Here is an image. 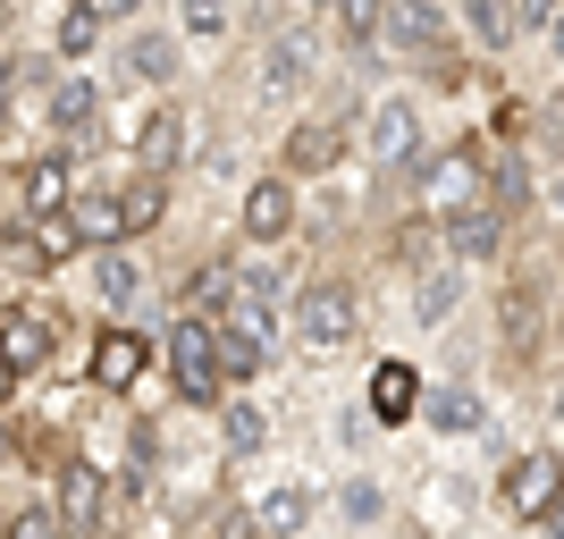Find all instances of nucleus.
Here are the masks:
<instances>
[{
    "mask_svg": "<svg viewBox=\"0 0 564 539\" xmlns=\"http://www.w3.org/2000/svg\"><path fill=\"white\" fill-rule=\"evenodd\" d=\"M404 177H413V212H438V219L471 212V203H489V152H480L471 136H464V143H438V152H422Z\"/></svg>",
    "mask_w": 564,
    "mask_h": 539,
    "instance_id": "1",
    "label": "nucleus"
},
{
    "mask_svg": "<svg viewBox=\"0 0 564 539\" xmlns=\"http://www.w3.org/2000/svg\"><path fill=\"white\" fill-rule=\"evenodd\" d=\"M286 328H295L312 354H337V346L362 337V295H354L346 279H304L295 304H286Z\"/></svg>",
    "mask_w": 564,
    "mask_h": 539,
    "instance_id": "2",
    "label": "nucleus"
},
{
    "mask_svg": "<svg viewBox=\"0 0 564 539\" xmlns=\"http://www.w3.org/2000/svg\"><path fill=\"white\" fill-rule=\"evenodd\" d=\"M547 328H556V304H547L540 279H506L497 287V354H506V371H531L547 354Z\"/></svg>",
    "mask_w": 564,
    "mask_h": 539,
    "instance_id": "3",
    "label": "nucleus"
},
{
    "mask_svg": "<svg viewBox=\"0 0 564 539\" xmlns=\"http://www.w3.org/2000/svg\"><path fill=\"white\" fill-rule=\"evenodd\" d=\"M169 379H177V397H186V405H219V397H228V379H219V321H212V312L169 321Z\"/></svg>",
    "mask_w": 564,
    "mask_h": 539,
    "instance_id": "4",
    "label": "nucleus"
},
{
    "mask_svg": "<svg viewBox=\"0 0 564 539\" xmlns=\"http://www.w3.org/2000/svg\"><path fill=\"white\" fill-rule=\"evenodd\" d=\"M497 497H506V515H514V522H547L564 506V455H556V446H522V455H506Z\"/></svg>",
    "mask_w": 564,
    "mask_h": 539,
    "instance_id": "5",
    "label": "nucleus"
},
{
    "mask_svg": "<svg viewBox=\"0 0 564 539\" xmlns=\"http://www.w3.org/2000/svg\"><path fill=\"white\" fill-rule=\"evenodd\" d=\"M354 143H362L379 169H413L430 152V143H422V101H413V94H379L371 110H362V136H354Z\"/></svg>",
    "mask_w": 564,
    "mask_h": 539,
    "instance_id": "6",
    "label": "nucleus"
},
{
    "mask_svg": "<svg viewBox=\"0 0 564 539\" xmlns=\"http://www.w3.org/2000/svg\"><path fill=\"white\" fill-rule=\"evenodd\" d=\"M253 76H261V101H295L312 76H321V43H312V25H279V34L261 43Z\"/></svg>",
    "mask_w": 564,
    "mask_h": 539,
    "instance_id": "7",
    "label": "nucleus"
},
{
    "mask_svg": "<svg viewBox=\"0 0 564 539\" xmlns=\"http://www.w3.org/2000/svg\"><path fill=\"white\" fill-rule=\"evenodd\" d=\"M43 127L59 136V152H85V143L101 136V85H94V76H51Z\"/></svg>",
    "mask_w": 564,
    "mask_h": 539,
    "instance_id": "8",
    "label": "nucleus"
},
{
    "mask_svg": "<svg viewBox=\"0 0 564 539\" xmlns=\"http://www.w3.org/2000/svg\"><path fill=\"white\" fill-rule=\"evenodd\" d=\"M346 152H354V127H346V118H295L286 143H279V169H286V177H329Z\"/></svg>",
    "mask_w": 564,
    "mask_h": 539,
    "instance_id": "9",
    "label": "nucleus"
},
{
    "mask_svg": "<svg viewBox=\"0 0 564 539\" xmlns=\"http://www.w3.org/2000/svg\"><path fill=\"white\" fill-rule=\"evenodd\" d=\"M51 337H68V321L43 304V295H25V304H9V321H0V363L9 371H43V354H51Z\"/></svg>",
    "mask_w": 564,
    "mask_h": 539,
    "instance_id": "10",
    "label": "nucleus"
},
{
    "mask_svg": "<svg viewBox=\"0 0 564 539\" xmlns=\"http://www.w3.org/2000/svg\"><path fill=\"white\" fill-rule=\"evenodd\" d=\"M506 245H514V219L497 212V203H471V212L447 219V261H464V270H489V261H506Z\"/></svg>",
    "mask_w": 564,
    "mask_h": 539,
    "instance_id": "11",
    "label": "nucleus"
},
{
    "mask_svg": "<svg viewBox=\"0 0 564 539\" xmlns=\"http://www.w3.org/2000/svg\"><path fill=\"white\" fill-rule=\"evenodd\" d=\"M236 228H245V245H279V236H295V177H253L245 186V203H236Z\"/></svg>",
    "mask_w": 564,
    "mask_h": 539,
    "instance_id": "12",
    "label": "nucleus"
},
{
    "mask_svg": "<svg viewBox=\"0 0 564 539\" xmlns=\"http://www.w3.org/2000/svg\"><path fill=\"white\" fill-rule=\"evenodd\" d=\"M118 68L135 76V85H177V68H186V34L127 25V34H118Z\"/></svg>",
    "mask_w": 564,
    "mask_h": 539,
    "instance_id": "13",
    "label": "nucleus"
},
{
    "mask_svg": "<svg viewBox=\"0 0 564 539\" xmlns=\"http://www.w3.org/2000/svg\"><path fill=\"white\" fill-rule=\"evenodd\" d=\"M101 515H110V472L68 455V464H59V522H68V531H101Z\"/></svg>",
    "mask_w": 564,
    "mask_h": 539,
    "instance_id": "14",
    "label": "nucleus"
},
{
    "mask_svg": "<svg viewBox=\"0 0 564 539\" xmlns=\"http://www.w3.org/2000/svg\"><path fill=\"white\" fill-rule=\"evenodd\" d=\"M388 261L413 270V279L438 270V261H447V219H438V212H404L397 228H388Z\"/></svg>",
    "mask_w": 564,
    "mask_h": 539,
    "instance_id": "15",
    "label": "nucleus"
},
{
    "mask_svg": "<svg viewBox=\"0 0 564 539\" xmlns=\"http://www.w3.org/2000/svg\"><path fill=\"white\" fill-rule=\"evenodd\" d=\"M76 254H85V228H76V212H34V219H25L18 261L34 270V279H43L51 261H76Z\"/></svg>",
    "mask_w": 564,
    "mask_h": 539,
    "instance_id": "16",
    "label": "nucleus"
},
{
    "mask_svg": "<svg viewBox=\"0 0 564 539\" xmlns=\"http://www.w3.org/2000/svg\"><path fill=\"white\" fill-rule=\"evenodd\" d=\"M177 161H186V110L161 101V110L135 127V169H143V177H169Z\"/></svg>",
    "mask_w": 564,
    "mask_h": 539,
    "instance_id": "17",
    "label": "nucleus"
},
{
    "mask_svg": "<svg viewBox=\"0 0 564 539\" xmlns=\"http://www.w3.org/2000/svg\"><path fill=\"white\" fill-rule=\"evenodd\" d=\"M143 363H152V346H143V337H135L127 321L94 337V388H110V397H118V388H135V379H143Z\"/></svg>",
    "mask_w": 564,
    "mask_h": 539,
    "instance_id": "18",
    "label": "nucleus"
},
{
    "mask_svg": "<svg viewBox=\"0 0 564 539\" xmlns=\"http://www.w3.org/2000/svg\"><path fill=\"white\" fill-rule=\"evenodd\" d=\"M371 422H422V371L413 363H379L371 371Z\"/></svg>",
    "mask_w": 564,
    "mask_h": 539,
    "instance_id": "19",
    "label": "nucleus"
},
{
    "mask_svg": "<svg viewBox=\"0 0 564 539\" xmlns=\"http://www.w3.org/2000/svg\"><path fill=\"white\" fill-rule=\"evenodd\" d=\"M388 43L430 60V51H447V18H438V0H388Z\"/></svg>",
    "mask_w": 564,
    "mask_h": 539,
    "instance_id": "20",
    "label": "nucleus"
},
{
    "mask_svg": "<svg viewBox=\"0 0 564 539\" xmlns=\"http://www.w3.org/2000/svg\"><path fill=\"white\" fill-rule=\"evenodd\" d=\"M76 194H68V152H43V161H25L18 169V212H68Z\"/></svg>",
    "mask_w": 564,
    "mask_h": 539,
    "instance_id": "21",
    "label": "nucleus"
},
{
    "mask_svg": "<svg viewBox=\"0 0 564 539\" xmlns=\"http://www.w3.org/2000/svg\"><path fill=\"white\" fill-rule=\"evenodd\" d=\"M464 34L489 51V60H506V51L522 43V9L514 0H464Z\"/></svg>",
    "mask_w": 564,
    "mask_h": 539,
    "instance_id": "22",
    "label": "nucleus"
},
{
    "mask_svg": "<svg viewBox=\"0 0 564 539\" xmlns=\"http://www.w3.org/2000/svg\"><path fill=\"white\" fill-rule=\"evenodd\" d=\"M94 287H101V304H110V312H135L143 304V261L127 254V245H101V254H94Z\"/></svg>",
    "mask_w": 564,
    "mask_h": 539,
    "instance_id": "23",
    "label": "nucleus"
},
{
    "mask_svg": "<svg viewBox=\"0 0 564 539\" xmlns=\"http://www.w3.org/2000/svg\"><path fill=\"white\" fill-rule=\"evenodd\" d=\"M422 422L447 430V439H471V430L489 422V405L471 397V388H422Z\"/></svg>",
    "mask_w": 564,
    "mask_h": 539,
    "instance_id": "24",
    "label": "nucleus"
},
{
    "mask_svg": "<svg viewBox=\"0 0 564 539\" xmlns=\"http://www.w3.org/2000/svg\"><path fill=\"white\" fill-rule=\"evenodd\" d=\"M489 203H497L506 219L531 212V161H522L514 143H506V152H489Z\"/></svg>",
    "mask_w": 564,
    "mask_h": 539,
    "instance_id": "25",
    "label": "nucleus"
},
{
    "mask_svg": "<svg viewBox=\"0 0 564 539\" xmlns=\"http://www.w3.org/2000/svg\"><path fill=\"white\" fill-rule=\"evenodd\" d=\"M101 25H110V18H101L94 0H59V18H51V43H59V60H85V51L101 43Z\"/></svg>",
    "mask_w": 564,
    "mask_h": 539,
    "instance_id": "26",
    "label": "nucleus"
},
{
    "mask_svg": "<svg viewBox=\"0 0 564 539\" xmlns=\"http://www.w3.org/2000/svg\"><path fill=\"white\" fill-rule=\"evenodd\" d=\"M455 304H464V261H438V270H422V287H413V312L438 328Z\"/></svg>",
    "mask_w": 564,
    "mask_h": 539,
    "instance_id": "27",
    "label": "nucleus"
},
{
    "mask_svg": "<svg viewBox=\"0 0 564 539\" xmlns=\"http://www.w3.org/2000/svg\"><path fill=\"white\" fill-rule=\"evenodd\" d=\"M161 212H169V177H127V186H118V228L127 236H143Z\"/></svg>",
    "mask_w": 564,
    "mask_h": 539,
    "instance_id": "28",
    "label": "nucleus"
},
{
    "mask_svg": "<svg viewBox=\"0 0 564 539\" xmlns=\"http://www.w3.org/2000/svg\"><path fill=\"white\" fill-rule=\"evenodd\" d=\"M68 212H76V228H85V245H127V228H118V186L76 194Z\"/></svg>",
    "mask_w": 564,
    "mask_h": 539,
    "instance_id": "29",
    "label": "nucleus"
},
{
    "mask_svg": "<svg viewBox=\"0 0 564 539\" xmlns=\"http://www.w3.org/2000/svg\"><path fill=\"white\" fill-rule=\"evenodd\" d=\"M261 363H270V337H245V328H219V379H228V388L261 379Z\"/></svg>",
    "mask_w": 564,
    "mask_h": 539,
    "instance_id": "30",
    "label": "nucleus"
},
{
    "mask_svg": "<svg viewBox=\"0 0 564 539\" xmlns=\"http://www.w3.org/2000/svg\"><path fill=\"white\" fill-rule=\"evenodd\" d=\"M253 515H261V531H270V539H304V522H312V497H304V489H270V497L253 506Z\"/></svg>",
    "mask_w": 564,
    "mask_h": 539,
    "instance_id": "31",
    "label": "nucleus"
},
{
    "mask_svg": "<svg viewBox=\"0 0 564 539\" xmlns=\"http://www.w3.org/2000/svg\"><path fill=\"white\" fill-rule=\"evenodd\" d=\"M236 25V0H177V34L186 43H219Z\"/></svg>",
    "mask_w": 564,
    "mask_h": 539,
    "instance_id": "32",
    "label": "nucleus"
},
{
    "mask_svg": "<svg viewBox=\"0 0 564 539\" xmlns=\"http://www.w3.org/2000/svg\"><path fill=\"white\" fill-rule=\"evenodd\" d=\"M219 439H228V455H253V446L270 439L261 405H228V397H219Z\"/></svg>",
    "mask_w": 564,
    "mask_h": 539,
    "instance_id": "33",
    "label": "nucleus"
},
{
    "mask_svg": "<svg viewBox=\"0 0 564 539\" xmlns=\"http://www.w3.org/2000/svg\"><path fill=\"white\" fill-rule=\"evenodd\" d=\"M228 295H236V270H228V261H203V270H186V312H212V304H228Z\"/></svg>",
    "mask_w": 564,
    "mask_h": 539,
    "instance_id": "34",
    "label": "nucleus"
},
{
    "mask_svg": "<svg viewBox=\"0 0 564 539\" xmlns=\"http://www.w3.org/2000/svg\"><path fill=\"white\" fill-rule=\"evenodd\" d=\"M337 34L346 43H388V0H337Z\"/></svg>",
    "mask_w": 564,
    "mask_h": 539,
    "instance_id": "35",
    "label": "nucleus"
},
{
    "mask_svg": "<svg viewBox=\"0 0 564 539\" xmlns=\"http://www.w3.org/2000/svg\"><path fill=\"white\" fill-rule=\"evenodd\" d=\"M236 287L261 295V304H279V295H286V270H279V261H253V270H236Z\"/></svg>",
    "mask_w": 564,
    "mask_h": 539,
    "instance_id": "36",
    "label": "nucleus"
},
{
    "mask_svg": "<svg viewBox=\"0 0 564 539\" xmlns=\"http://www.w3.org/2000/svg\"><path fill=\"white\" fill-rule=\"evenodd\" d=\"M68 522L51 515V506H25V515H9V539H59Z\"/></svg>",
    "mask_w": 564,
    "mask_h": 539,
    "instance_id": "37",
    "label": "nucleus"
},
{
    "mask_svg": "<svg viewBox=\"0 0 564 539\" xmlns=\"http://www.w3.org/2000/svg\"><path fill=\"white\" fill-rule=\"evenodd\" d=\"M212 539H270V531H261V515H219Z\"/></svg>",
    "mask_w": 564,
    "mask_h": 539,
    "instance_id": "38",
    "label": "nucleus"
},
{
    "mask_svg": "<svg viewBox=\"0 0 564 539\" xmlns=\"http://www.w3.org/2000/svg\"><path fill=\"white\" fill-rule=\"evenodd\" d=\"M346 506H354L362 522H379V489H371V481H354V489H346Z\"/></svg>",
    "mask_w": 564,
    "mask_h": 539,
    "instance_id": "39",
    "label": "nucleus"
},
{
    "mask_svg": "<svg viewBox=\"0 0 564 539\" xmlns=\"http://www.w3.org/2000/svg\"><path fill=\"white\" fill-rule=\"evenodd\" d=\"M94 9H101V18H110V25H127V18H135V9H143V0H94Z\"/></svg>",
    "mask_w": 564,
    "mask_h": 539,
    "instance_id": "40",
    "label": "nucleus"
},
{
    "mask_svg": "<svg viewBox=\"0 0 564 539\" xmlns=\"http://www.w3.org/2000/svg\"><path fill=\"white\" fill-rule=\"evenodd\" d=\"M9 397H18V371H9V363H0V405H9Z\"/></svg>",
    "mask_w": 564,
    "mask_h": 539,
    "instance_id": "41",
    "label": "nucleus"
},
{
    "mask_svg": "<svg viewBox=\"0 0 564 539\" xmlns=\"http://www.w3.org/2000/svg\"><path fill=\"white\" fill-rule=\"evenodd\" d=\"M547 51H556V60H564V18H556V25H547Z\"/></svg>",
    "mask_w": 564,
    "mask_h": 539,
    "instance_id": "42",
    "label": "nucleus"
},
{
    "mask_svg": "<svg viewBox=\"0 0 564 539\" xmlns=\"http://www.w3.org/2000/svg\"><path fill=\"white\" fill-rule=\"evenodd\" d=\"M547 346H556V354H564V304H556V328H547Z\"/></svg>",
    "mask_w": 564,
    "mask_h": 539,
    "instance_id": "43",
    "label": "nucleus"
},
{
    "mask_svg": "<svg viewBox=\"0 0 564 539\" xmlns=\"http://www.w3.org/2000/svg\"><path fill=\"white\" fill-rule=\"evenodd\" d=\"M547 539H564V506H556V515H547Z\"/></svg>",
    "mask_w": 564,
    "mask_h": 539,
    "instance_id": "44",
    "label": "nucleus"
},
{
    "mask_svg": "<svg viewBox=\"0 0 564 539\" xmlns=\"http://www.w3.org/2000/svg\"><path fill=\"white\" fill-rule=\"evenodd\" d=\"M556 236H564V177H556Z\"/></svg>",
    "mask_w": 564,
    "mask_h": 539,
    "instance_id": "45",
    "label": "nucleus"
},
{
    "mask_svg": "<svg viewBox=\"0 0 564 539\" xmlns=\"http://www.w3.org/2000/svg\"><path fill=\"white\" fill-rule=\"evenodd\" d=\"M556 430H564V379H556Z\"/></svg>",
    "mask_w": 564,
    "mask_h": 539,
    "instance_id": "46",
    "label": "nucleus"
},
{
    "mask_svg": "<svg viewBox=\"0 0 564 539\" xmlns=\"http://www.w3.org/2000/svg\"><path fill=\"white\" fill-rule=\"evenodd\" d=\"M304 9H337V0H304Z\"/></svg>",
    "mask_w": 564,
    "mask_h": 539,
    "instance_id": "47",
    "label": "nucleus"
}]
</instances>
